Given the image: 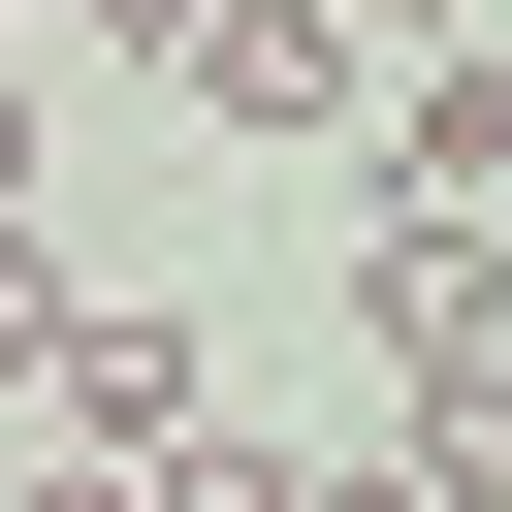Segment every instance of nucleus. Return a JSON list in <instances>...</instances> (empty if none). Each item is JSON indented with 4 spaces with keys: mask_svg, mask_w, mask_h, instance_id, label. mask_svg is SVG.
Returning a JSON list of instances; mask_svg holds the SVG:
<instances>
[{
    "mask_svg": "<svg viewBox=\"0 0 512 512\" xmlns=\"http://www.w3.org/2000/svg\"><path fill=\"white\" fill-rule=\"evenodd\" d=\"M352 32H384V64H416V32H480V0H352Z\"/></svg>",
    "mask_w": 512,
    "mask_h": 512,
    "instance_id": "obj_9",
    "label": "nucleus"
},
{
    "mask_svg": "<svg viewBox=\"0 0 512 512\" xmlns=\"http://www.w3.org/2000/svg\"><path fill=\"white\" fill-rule=\"evenodd\" d=\"M160 96H192V128H256V160H352L384 32H352V0H192V32H160Z\"/></svg>",
    "mask_w": 512,
    "mask_h": 512,
    "instance_id": "obj_2",
    "label": "nucleus"
},
{
    "mask_svg": "<svg viewBox=\"0 0 512 512\" xmlns=\"http://www.w3.org/2000/svg\"><path fill=\"white\" fill-rule=\"evenodd\" d=\"M352 160H384V224H480V192H512V32H416V64L352 96Z\"/></svg>",
    "mask_w": 512,
    "mask_h": 512,
    "instance_id": "obj_3",
    "label": "nucleus"
},
{
    "mask_svg": "<svg viewBox=\"0 0 512 512\" xmlns=\"http://www.w3.org/2000/svg\"><path fill=\"white\" fill-rule=\"evenodd\" d=\"M0 512H160V480H96V448H0Z\"/></svg>",
    "mask_w": 512,
    "mask_h": 512,
    "instance_id": "obj_5",
    "label": "nucleus"
},
{
    "mask_svg": "<svg viewBox=\"0 0 512 512\" xmlns=\"http://www.w3.org/2000/svg\"><path fill=\"white\" fill-rule=\"evenodd\" d=\"M0 416H32V448H96V480H160V448H224V352H192V320H160V288H64V320H32V384H0Z\"/></svg>",
    "mask_w": 512,
    "mask_h": 512,
    "instance_id": "obj_1",
    "label": "nucleus"
},
{
    "mask_svg": "<svg viewBox=\"0 0 512 512\" xmlns=\"http://www.w3.org/2000/svg\"><path fill=\"white\" fill-rule=\"evenodd\" d=\"M352 320H384V384H480L512 352V256L480 224H352Z\"/></svg>",
    "mask_w": 512,
    "mask_h": 512,
    "instance_id": "obj_4",
    "label": "nucleus"
},
{
    "mask_svg": "<svg viewBox=\"0 0 512 512\" xmlns=\"http://www.w3.org/2000/svg\"><path fill=\"white\" fill-rule=\"evenodd\" d=\"M32 320H64V256H32V224H0V384H32Z\"/></svg>",
    "mask_w": 512,
    "mask_h": 512,
    "instance_id": "obj_6",
    "label": "nucleus"
},
{
    "mask_svg": "<svg viewBox=\"0 0 512 512\" xmlns=\"http://www.w3.org/2000/svg\"><path fill=\"white\" fill-rule=\"evenodd\" d=\"M0 224H32V64H0Z\"/></svg>",
    "mask_w": 512,
    "mask_h": 512,
    "instance_id": "obj_8",
    "label": "nucleus"
},
{
    "mask_svg": "<svg viewBox=\"0 0 512 512\" xmlns=\"http://www.w3.org/2000/svg\"><path fill=\"white\" fill-rule=\"evenodd\" d=\"M480 256H512V192H480Z\"/></svg>",
    "mask_w": 512,
    "mask_h": 512,
    "instance_id": "obj_10",
    "label": "nucleus"
},
{
    "mask_svg": "<svg viewBox=\"0 0 512 512\" xmlns=\"http://www.w3.org/2000/svg\"><path fill=\"white\" fill-rule=\"evenodd\" d=\"M64 32H128V64H160V32H192V0H64Z\"/></svg>",
    "mask_w": 512,
    "mask_h": 512,
    "instance_id": "obj_7",
    "label": "nucleus"
}]
</instances>
